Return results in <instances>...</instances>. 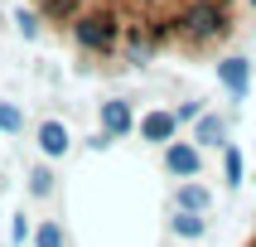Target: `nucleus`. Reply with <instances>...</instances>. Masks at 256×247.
I'll list each match as a JSON object with an SVG mask.
<instances>
[{"label":"nucleus","instance_id":"obj_5","mask_svg":"<svg viewBox=\"0 0 256 247\" xmlns=\"http://www.w3.org/2000/svg\"><path fill=\"white\" fill-rule=\"evenodd\" d=\"M140 136H145V141H170V136H174V116L170 112H150L140 121Z\"/></svg>","mask_w":256,"mask_h":247},{"label":"nucleus","instance_id":"obj_1","mask_svg":"<svg viewBox=\"0 0 256 247\" xmlns=\"http://www.w3.org/2000/svg\"><path fill=\"white\" fill-rule=\"evenodd\" d=\"M34 10L72 49L121 68L160 54H213L237 29V0H34Z\"/></svg>","mask_w":256,"mask_h":247},{"label":"nucleus","instance_id":"obj_6","mask_svg":"<svg viewBox=\"0 0 256 247\" xmlns=\"http://www.w3.org/2000/svg\"><path fill=\"white\" fill-rule=\"evenodd\" d=\"M218 73H222L228 92H237V97L246 92V63H242V58H222V63H218Z\"/></svg>","mask_w":256,"mask_h":247},{"label":"nucleus","instance_id":"obj_11","mask_svg":"<svg viewBox=\"0 0 256 247\" xmlns=\"http://www.w3.org/2000/svg\"><path fill=\"white\" fill-rule=\"evenodd\" d=\"M228 184H242V155L228 150Z\"/></svg>","mask_w":256,"mask_h":247},{"label":"nucleus","instance_id":"obj_10","mask_svg":"<svg viewBox=\"0 0 256 247\" xmlns=\"http://www.w3.org/2000/svg\"><path fill=\"white\" fill-rule=\"evenodd\" d=\"M34 242H39V247H63V232H58V223H44V228L34 232Z\"/></svg>","mask_w":256,"mask_h":247},{"label":"nucleus","instance_id":"obj_3","mask_svg":"<svg viewBox=\"0 0 256 247\" xmlns=\"http://www.w3.org/2000/svg\"><path fill=\"white\" fill-rule=\"evenodd\" d=\"M164 165H170L174 174H198V145H184V141H174L170 150H164Z\"/></svg>","mask_w":256,"mask_h":247},{"label":"nucleus","instance_id":"obj_7","mask_svg":"<svg viewBox=\"0 0 256 247\" xmlns=\"http://www.w3.org/2000/svg\"><path fill=\"white\" fill-rule=\"evenodd\" d=\"M179 208H184V213H203V208H208V194H203L198 184H184L179 189Z\"/></svg>","mask_w":256,"mask_h":247},{"label":"nucleus","instance_id":"obj_12","mask_svg":"<svg viewBox=\"0 0 256 247\" xmlns=\"http://www.w3.org/2000/svg\"><path fill=\"white\" fill-rule=\"evenodd\" d=\"M20 126V112H14V107H0V131H14Z\"/></svg>","mask_w":256,"mask_h":247},{"label":"nucleus","instance_id":"obj_13","mask_svg":"<svg viewBox=\"0 0 256 247\" xmlns=\"http://www.w3.org/2000/svg\"><path fill=\"white\" fill-rule=\"evenodd\" d=\"M48 189H54V174L39 170V174H34V194H48Z\"/></svg>","mask_w":256,"mask_h":247},{"label":"nucleus","instance_id":"obj_15","mask_svg":"<svg viewBox=\"0 0 256 247\" xmlns=\"http://www.w3.org/2000/svg\"><path fill=\"white\" fill-rule=\"evenodd\" d=\"M252 5H256V0H252Z\"/></svg>","mask_w":256,"mask_h":247},{"label":"nucleus","instance_id":"obj_4","mask_svg":"<svg viewBox=\"0 0 256 247\" xmlns=\"http://www.w3.org/2000/svg\"><path fill=\"white\" fill-rule=\"evenodd\" d=\"M39 145L48 155H63V150H68V126H63V121H44L39 126Z\"/></svg>","mask_w":256,"mask_h":247},{"label":"nucleus","instance_id":"obj_8","mask_svg":"<svg viewBox=\"0 0 256 247\" xmlns=\"http://www.w3.org/2000/svg\"><path fill=\"white\" fill-rule=\"evenodd\" d=\"M222 136H228V126L218 116H203L198 121V145H222Z\"/></svg>","mask_w":256,"mask_h":247},{"label":"nucleus","instance_id":"obj_2","mask_svg":"<svg viewBox=\"0 0 256 247\" xmlns=\"http://www.w3.org/2000/svg\"><path fill=\"white\" fill-rule=\"evenodd\" d=\"M102 126H106V141H112V136H126V131L136 126V116H130L126 102H106V107H102Z\"/></svg>","mask_w":256,"mask_h":247},{"label":"nucleus","instance_id":"obj_9","mask_svg":"<svg viewBox=\"0 0 256 247\" xmlns=\"http://www.w3.org/2000/svg\"><path fill=\"white\" fill-rule=\"evenodd\" d=\"M174 232H179V237H198V232H203V218L179 208V213H174Z\"/></svg>","mask_w":256,"mask_h":247},{"label":"nucleus","instance_id":"obj_14","mask_svg":"<svg viewBox=\"0 0 256 247\" xmlns=\"http://www.w3.org/2000/svg\"><path fill=\"white\" fill-rule=\"evenodd\" d=\"M246 247H256V237H252V242H246Z\"/></svg>","mask_w":256,"mask_h":247}]
</instances>
